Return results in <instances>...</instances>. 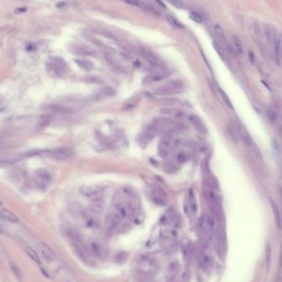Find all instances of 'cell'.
I'll list each match as a JSON object with an SVG mask.
<instances>
[{
	"mask_svg": "<svg viewBox=\"0 0 282 282\" xmlns=\"http://www.w3.org/2000/svg\"><path fill=\"white\" fill-rule=\"evenodd\" d=\"M47 72L54 77H63L69 71V67L67 63L60 57L52 56L50 57L46 64Z\"/></svg>",
	"mask_w": 282,
	"mask_h": 282,
	"instance_id": "cell-1",
	"label": "cell"
},
{
	"mask_svg": "<svg viewBox=\"0 0 282 282\" xmlns=\"http://www.w3.org/2000/svg\"><path fill=\"white\" fill-rule=\"evenodd\" d=\"M184 88V83L182 80L175 79L170 80L167 83L156 88L154 90V93L158 96H170L182 92Z\"/></svg>",
	"mask_w": 282,
	"mask_h": 282,
	"instance_id": "cell-2",
	"label": "cell"
},
{
	"mask_svg": "<svg viewBox=\"0 0 282 282\" xmlns=\"http://www.w3.org/2000/svg\"><path fill=\"white\" fill-rule=\"evenodd\" d=\"M47 157L55 161H66L70 159L74 155V151L70 148L60 147L53 149L46 150L44 152Z\"/></svg>",
	"mask_w": 282,
	"mask_h": 282,
	"instance_id": "cell-3",
	"label": "cell"
},
{
	"mask_svg": "<svg viewBox=\"0 0 282 282\" xmlns=\"http://www.w3.org/2000/svg\"><path fill=\"white\" fill-rule=\"evenodd\" d=\"M137 266L139 271L144 273H151L154 272L157 269V263L154 258L149 255H142L140 256L137 261Z\"/></svg>",
	"mask_w": 282,
	"mask_h": 282,
	"instance_id": "cell-4",
	"label": "cell"
},
{
	"mask_svg": "<svg viewBox=\"0 0 282 282\" xmlns=\"http://www.w3.org/2000/svg\"><path fill=\"white\" fill-rule=\"evenodd\" d=\"M178 141L177 139H173L171 136H167L164 139L161 140L159 146H158V152L160 156L163 158L168 157L171 152L174 149L175 147L177 146Z\"/></svg>",
	"mask_w": 282,
	"mask_h": 282,
	"instance_id": "cell-5",
	"label": "cell"
},
{
	"mask_svg": "<svg viewBox=\"0 0 282 282\" xmlns=\"http://www.w3.org/2000/svg\"><path fill=\"white\" fill-rule=\"evenodd\" d=\"M150 196H151V199L153 200V202L158 205L163 206L168 204V194L162 187H159V186L154 187L151 191Z\"/></svg>",
	"mask_w": 282,
	"mask_h": 282,
	"instance_id": "cell-6",
	"label": "cell"
},
{
	"mask_svg": "<svg viewBox=\"0 0 282 282\" xmlns=\"http://www.w3.org/2000/svg\"><path fill=\"white\" fill-rule=\"evenodd\" d=\"M36 182L40 188L46 189L51 182V175L46 169L40 168L36 172Z\"/></svg>",
	"mask_w": 282,
	"mask_h": 282,
	"instance_id": "cell-7",
	"label": "cell"
},
{
	"mask_svg": "<svg viewBox=\"0 0 282 282\" xmlns=\"http://www.w3.org/2000/svg\"><path fill=\"white\" fill-rule=\"evenodd\" d=\"M37 249L42 257L48 261H53L56 259V256L50 247L44 243H39L37 244Z\"/></svg>",
	"mask_w": 282,
	"mask_h": 282,
	"instance_id": "cell-8",
	"label": "cell"
},
{
	"mask_svg": "<svg viewBox=\"0 0 282 282\" xmlns=\"http://www.w3.org/2000/svg\"><path fill=\"white\" fill-rule=\"evenodd\" d=\"M188 118H189L190 122L192 124L193 126L195 127V129L197 130L198 132L200 133V134H203V135L207 134L208 129L206 127V125H205L203 121L198 116H197V115H191Z\"/></svg>",
	"mask_w": 282,
	"mask_h": 282,
	"instance_id": "cell-9",
	"label": "cell"
},
{
	"mask_svg": "<svg viewBox=\"0 0 282 282\" xmlns=\"http://www.w3.org/2000/svg\"><path fill=\"white\" fill-rule=\"evenodd\" d=\"M141 54H142L144 59L145 60V61L149 64L151 67L154 68H162V64H161L159 60L151 52L145 50H141Z\"/></svg>",
	"mask_w": 282,
	"mask_h": 282,
	"instance_id": "cell-10",
	"label": "cell"
},
{
	"mask_svg": "<svg viewBox=\"0 0 282 282\" xmlns=\"http://www.w3.org/2000/svg\"><path fill=\"white\" fill-rule=\"evenodd\" d=\"M156 134H157V127L154 125H148L141 135L142 141L146 144L149 143L155 137Z\"/></svg>",
	"mask_w": 282,
	"mask_h": 282,
	"instance_id": "cell-11",
	"label": "cell"
},
{
	"mask_svg": "<svg viewBox=\"0 0 282 282\" xmlns=\"http://www.w3.org/2000/svg\"><path fill=\"white\" fill-rule=\"evenodd\" d=\"M68 50L71 53L77 54V55H81V56L93 54V51L86 48V47L82 46H79V45H72L68 47Z\"/></svg>",
	"mask_w": 282,
	"mask_h": 282,
	"instance_id": "cell-12",
	"label": "cell"
},
{
	"mask_svg": "<svg viewBox=\"0 0 282 282\" xmlns=\"http://www.w3.org/2000/svg\"><path fill=\"white\" fill-rule=\"evenodd\" d=\"M168 76V74L167 72L163 71V70H161V71H156L151 74L148 75L145 79H144V82L146 83H150V82H158L161 80H163L166 79Z\"/></svg>",
	"mask_w": 282,
	"mask_h": 282,
	"instance_id": "cell-13",
	"label": "cell"
},
{
	"mask_svg": "<svg viewBox=\"0 0 282 282\" xmlns=\"http://www.w3.org/2000/svg\"><path fill=\"white\" fill-rule=\"evenodd\" d=\"M79 192L82 196L89 197V198H95V197H99V191L94 186H82L79 188Z\"/></svg>",
	"mask_w": 282,
	"mask_h": 282,
	"instance_id": "cell-14",
	"label": "cell"
},
{
	"mask_svg": "<svg viewBox=\"0 0 282 282\" xmlns=\"http://www.w3.org/2000/svg\"><path fill=\"white\" fill-rule=\"evenodd\" d=\"M274 49L276 63L279 66H282V42L279 37H275L274 40Z\"/></svg>",
	"mask_w": 282,
	"mask_h": 282,
	"instance_id": "cell-15",
	"label": "cell"
},
{
	"mask_svg": "<svg viewBox=\"0 0 282 282\" xmlns=\"http://www.w3.org/2000/svg\"><path fill=\"white\" fill-rule=\"evenodd\" d=\"M188 208L190 212L192 214H197L198 211V203L195 196V192L192 189L189 190L188 193Z\"/></svg>",
	"mask_w": 282,
	"mask_h": 282,
	"instance_id": "cell-16",
	"label": "cell"
},
{
	"mask_svg": "<svg viewBox=\"0 0 282 282\" xmlns=\"http://www.w3.org/2000/svg\"><path fill=\"white\" fill-rule=\"evenodd\" d=\"M162 114L175 118H182L184 116V112L177 108H170V107H163L160 109Z\"/></svg>",
	"mask_w": 282,
	"mask_h": 282,
	"instance_id": "cell-17",
	"label": "cell"
},
{
	"mask_svg": "<svg viewBox=\"0 0 282 282\" xmlns=\"http://www.w3.org/2000/svg\"><path fill=\"white\" fill-rule=\"evenodd\" d=\"M0 216L1 218L10 223H18V218L15 214L7 209H2L0 211Z\"/></svg>",
	"mask_w": 282,
	"mask_h": 282,
	"instance_id": "cell-18",
	"label": "cell"
},
{
	"mask_svg": "<svg viewBox=\"0 0 282 282\" xmlns=\"http://www.w3.org/2000/svg\"><path fill=\"white\" fill-rule=\"evenodd\" d=\"M91 211L93 214H100L102 212L103 210V203H102V200L101 199L100 197H95L93 198V200L92 204H91Z\"/></svg>",
	"mask_w": 282,
	"mask_h": 282,
	"instance_id": "cell-19",
	"label": "cell"
},
{
	"mask_svg": "<svg viewBox=\"0 0 282 282\" xmlns=\"http://www.w3.org/2000/svg\"><path fill=\"white\" fill-rule=\"evenodd\" d=\"M74 62L77 64L79 68H81L85 71H91L94 68V65L90 60L80 59V60H75Z\"/></svg>",
	"mask_w": 282,
	"mask_h": 282,
	"instance_id": "cell-20",
	"label": "cell"
},
{
	"mask_svg": "<svg viewBox=\"0 0 282 282\" xmlns=\"http://www.w3.org/2000/svg\"><path fill=\"white\" fill-rule=\"evenodd\" d=\"M174 218H175V213H174L173 210H169L162 216L160 219L161 224L163 225H169L174 220Z\"/></svg>",
	"mask_w": 282,
	"mask_h": 282,
	"instance_id": "cell-21",
	"label": "cell"
},
{
	"mask_svg": "<svg viewBox=\"0 0 282 282\" xmlns=\"http://www.w3.org/2000/svg\"><path fill=\"white\" fill-rule=\"evenodd\" d=\"M49 109L50 111H54L55 113H60V114H69V113L73 112L70 108L64 107V106H60V105H50L49 107Z\"/></svg>",
	"mask_w": 282,
	"mask_h": 282,
	"instance_id": "cell-22",
	"label": "cell"
},
{
	"mask_svg": "<svg viewBox=\"0 0 282 282\" xmlns=\"http://www.w3.org/2000/svg\"><path fill=\"white\" fill-rule=\"evenodd\" d=\"M269 202H270V204H271V206H272V211H273V213H274L275 222H276V224H277V225H278L279 228H281V215H280V212H279L277 205L275 204V200H273L272 198H269Z\"/></svg>",
	"mask_w": 282,
	"mask_h": 282,
	"instance_id": "cell-23",
	"label": "cell"
},
{
	"mask_svg": "<svg viewBox=\"0 0 282 282\" xmlns=\"http://www.w3.org/2000/svg\"><path fill=\"white\" fill-rule=\"evenodd\" d=\"M272 247H271V244H270V243H267V246H266V267H267V272H270V270H271V266H272Z\"/></svg>",
	"mask_w": 282,
	"mask_h": 282,
	"instance_id": "cell-24",
	"label": "cell"
},
{
	"mask_svg": "<svg viewBox=\"0 0 282 282\" xmlns=\"http://www.w3.org/2000/svg\"><path fill=\"white\" fill-rule=\"evenodd\" d=\"M214 219L212 218L210 215L205 216V233H206L208 235H210L211 233L213 232L214 229Z\"/></svg>",
	"mask_w": 282,
	"mask_h": 282,
	"instance_id": "cell-25",
	"label": "cell"
},
{
	"mask_svg": "<svg viewBox=\"0 0 282 282\" xmlns=\"http://www.w3.org/2000/svg\"><path fill=\"white\" fill-rule=\"evenodd\" d=\"M115 93V90L110 87V86H106V87H104L102 88L101 91L99 92V96L100 97H108V96H114Z\"/></svg>",
	"mask_w": 282,
	"mask_h": 282,
	"instance_id": "cell-26",
	"label": "cell"
},
{
	"mask_svg": "<svg viewBox=\"0 0 282 282\" xmlns=\"http://www.w3.org/2000/svg\"><path fill=\"white\" fill-rule=\"evenodd\" d=\"M25 251H26V253H27V255L30 257V258H32V260L35 261L36 263H37V264H39V265L41 263L39 255L37 254V253H36V251L33 250L32 247H25Z\"/></svg>",
	"mask_w": 282,
	"mask_h": 282,
	"instance_id": "cell-27",
	"label": "cell"
},
{
	"mask_svg": "<svg viewBox=\"0 0 282 282\" xmlns=\"http://www.w3.org/2000/svg\"><path fill=\"white\" fill-rule=\"evenodd\" d=\"M264 34L266 38L268 40V42H272V41L274 42L275 36L271 26L267 25V24H266L264 26Z\"/></svg>",
	"mask_w": 282,
	"mask_h": 282,
	"instance_id": "cell-28",
	"label": "cell"
},
{
	"mask_svg": "<svg viewBox=\"0 0 282 282\" xmlns=\"http://www.w3.org/2000/svg\"><path fill=\"white\" fill-rule=\"evenodd\" d=\"M177 161L180 163H186L187 161L189 160L190 158V154L186 152V151H180L179 153H177Z\"/></svg>",
	"mask_w": 282,
	"mask_h": 282,
	"instance_id": "cell-29",
	"label": "cell"
},
{
	"mask_svg": "<svg viewBox=\"0 0 282 282\" xmlns=\"http://www.w3.org/2000/svg\"><path fill=\"white\" fill-rule=\"evenodd\" d=\"M233 44H234V46H235L237 52L240 54H243L244 50H243V43L241 41V40L237 36H233Z\"/></svg>",
	"mask_w": 282,
	"mask_h": 282,
	"instance_id": "cell-30",
	"label": "cell"
},
{
	"mask_svg": "<svg viewBox=\"0 0 282 282\" xmlns=\"http://www.w3.org/2000/svg\"><path fill=\"white\" fill-rule=\"evenodd\" d=\"M219 94H220V96H221L222 99H223V101H224V102L225 103V105L229 107V108H230V109H233V106L232 102H231V101H230V99H229V97L228 96V95L225 93V92H224V91H223L222 89H220V88L219 89Z\"/></svg>",
	"mask_w": 282,
	"mask_h": 282,
	"instance_id": "cell-31",
	"label": "cell"
},
{
	"mask_svg": "<svg viewBox=\"0 0 282 282\" xmlns=\"http://www.w3.org/2000/svg\"><path fill=\"white\" fill-rule=\"evenodd\" d=\"M197 229L199 233L201 234L205 233V216H201L197 222Z\"/></svg>",
	"mask_w": 282,
	"mask_h": 282,
	"instance_id": "cell-32",
	"label": "cell"
},
{
	"mask_svg": "<svg viewBox=\"0 0 282 282\" xmlns=\"http://www.w3.org/2000/svg\"><path fill=\"white\" fill-rule=\"evenodd\" d=\"M214 33L216 34V36H218L219 39L225 40V31H224V29H223V27H222L221 26L219 25V24L214 25Z\"/></svg>",
	"mask_w": 282,
	"mask_h": 282,
	"instance_id": "cell-33",
	"label": "cell"
},
{
	"mask_svg": "<svg viewBox=\"0 0 282 282\" xmlns=\"http://www.w3.org/2000/svg\"><path fill=\"white\" fill-rule=\"evenodd\" d=\"M124 1H125L127 4H132V5H134V6L145 7V8H147V9L150 10L149 7H148V5H147V4L144 2L143 0H124Z\"/></svg>",
	"mask_w": 282,
	"mask_h": 282,
	"instance_id": "cell-34",
	"label": "cell"
},
{
	"mask_svg": "<svg viewBox=\"0 0 282 282\" xmlns=\"http://www.w3.org/2000/svg\"><path fill=\"white\" fill-rule=\"evenodd\" d=\"M166 18H167V21H168L172 26H173V27H177V28H182V27H183L182 24H181L174 17H172V15H167V16H166Z\"/></svg>",
	"mask_w": 282,
	"mask_h": 282,
	"instance_id": "cell-35",
	"label": "cell"
},
{
	"mask_svg": "<svg viewBox=\"0 0 282 282\" xmlns=\"http://www.w3.org/2000/svg\"><path fill=\"white\" fill-rule=\"evenodd\" d=\"M267 116L268 120L270 121L275 122L277 118H278V115L276 113V111H274L272 108H268L267 111Z\"/></svg>",
	"mask_w": 282,
	"mask_h": 282,
	"instance_id": "cell-36",
	"label": "cell"
},
{
	"mask_svg": "<svg viewBox=\"0 0 282 282\" xmlns=\"http://www.w3.org/2000/svg\"><path fill=\"white\" fill-rule=\"evenodd\" d=\"M213 46H214V50H216V52L218 53L219 56L221 58V60H225V52H224V50H223V48H222V47L219 46V44L216 42V41H214V42H213Z\"/></svg>",
	"mask_w": 282,
	"mask_h": 282,
	"instance_id": "cell-37",
	"label": "cell"
},
{
	"mask_svg": "<svg viewBox=\"0 0 282 282\" xmlns=\"http://www.w3.org/2000/svg\"><path fill=\"white\" fill-rule=\"evenodd\" d=\"M189 17L191 20H193V21H195V22H197V23H201V22L203 21L202 16H201L200 13H197V12H191L189 14Z\"/></svg>",
	"mask_w": 282,
	"mask_h": 282,
	"instance_id": "cell-38",
	"label": "cell"
},
{
	"mask_svg": "<svg viewBox=\"0 0 282 282\" xmlns=\"http://www.w3.org/2000/svg\"><path fill=\"white\" fill-rule=\"evenodd\" d=\"M90 247H91V250L93 252V253L96 257H100L101 254H102V250H101V247L98 245V243L93 242V243H91Z\"/></svg>",
	"mask_w": 282,
	"mask_h": 282,
	"instance_id": "cell-39",
	"label": "cell"
},
{
	"mask_svg": "<svg viewBox=\"0 0 282 282\" xmlns=\"http://www.w3.org/2000/svg\"><path fill=\"white\" fill-rule=\"evenodd\" d=\"M272 147H273V150L275 154H278V155H281L282 154L281 145L280 144V143L276 139H272Z\"/></svg>",
	"mask_w": 282,
	"mask_h": 282,
	"instance_id": "cell-40",
	"label": "cell"
},
{
	"mask_svg": "<svg viewBox=\"0 0 282 282\" xmlns=\"http://www.w3.org/2000/svg\"><path fill=\"white\" fill-rule=\"evenodd\" d=\"M10 267H11V269H12V272H13V274L15 275V276H16L18 280H21V271H20V269L18 268V266L15 264V263H13V262H11Z\"/></svg>",
	"mask_w": 282,
	"mask_h": 282,
	"instance_id": "cell-41",
	"label": "cell"
},
{
	"mask_svg": "<svg viewBox=\"0 0 282 282\" xmlns=\"http://www.w3.org/2000/svg\"><path fill=\"white\" fill-rule=\"evenodd\" d=\"M168 2L178 9H183L185 7V4L182 0H168Z\"/></svg>",
	"mask_w": 282,
	"mask_h": 282,
	"instance_id": "cell-42",
	"label": "cell"
},
{
	"mask_svg": "<svg viewBox=\"0 0 282 282\" xmlns=\"http://www.w3.org/2000/svg\"><path fill=\"white\" fill-rule=\"evenodd\" d=\"M177 270H178V265H177V263L172 262V263L169 266V267H168V273H170L171 275H173V274H175L176 272H177Z\"/></svg>",
	"mask_w": 282,
	"mask_h": 282,
	"instance_id": "cell-43",
	"label": "cell"
},
{
	"mask_svg": "<svg viewBox=\"0 0 282 282\" xmlns=\"http://www.w3.org/2000/svg\"><path fill=\"white\" fill-rule=\"evenodd\" d=\"M163 168H164V170L167 172H175V166L173 164H171L170 163H166L164 165H163Z\"/></svg>",
	"mask_w": 282,
	"mask_h": 282,
	"instance_id": "cell-44",
	"label": "cell"
},
{
	"mask_svg": "<svg viewBox=\"0 0 282 282\" xmlns=\"http://www.w3.org/2000/svg\"><path fill=\"white\" fill-rule=\"evenodd\" d=\"M253 30H254V32H255V34H256L257 36H261V35H262V33H261V29L257 22H254Z\"/></svg>",
	"mask_w": 282,
	"mask_h": 282,
	"instance_id": "cell-45",
	"label": "cell"
},
{
	"mask_svg": "<svg viewBox=\"0 0 282 282\" xmlns=\"http://www.w3.org/2000/svg\"><path fill=\"white\" fill-rule=\"evenodd\" d=\"M211 258L210 256H208V255H205L203 258V261H202V264H203L204 267H208L210 263H211Z\"/></svg>",
	"mask_w": 282,
	"mask_h": 282,
	"instance_id": "cell-46",
	"label": "cell"
},
{
	"mask_svg": "<svg viewBox=\"0 0 282 282\" xmlns=\"http://www.w3.org/2000/svg\"><path fill=\"white\" fill-rule=\"evenodd\" d=\"M50 123V119H48V118H44L42 121H40V128H44V127H46L48 125V124Z\"/></svg>",
	"mask_w": 282,
	"mask_h": 282,
	"instance_id": "cell-47",
	"label": "cell"
},
{
	"mask_svg": "<svg viewBox=\"0 0 282 282\" xmlns=\"http://www.w3.org/2000/svg\"><path fill=\"white\" fill-rule=\"evenodd\" d=\"M26 11H27L26 7H21L16 10V13H26Z\"/></svg>",
	"mask_w": 282,
	"mask_h": 282,
	"instance_id": "cell-48",
	"label": "cell"
},
{
	"mask_svg": "<svg viewBox=\"0 0 282 282\" xmlns=\"http://www.w3.org/2000/svg\"><path fill=\"white\" fill-rule=\"evenodd\" d=\"M248 55H249V60H250V61H251V63H253V64L254 63V54H253V52H252V51H249V53H248Z\"/></svg>",
	"mask_w": 282,
	"mask_h": 282,
	"instance_id": "cell-49",
	"label": "cell"
},
{
	"mask_svg": "<svg viewBox=\"0 0 282 282\" xmlns=\"http://www.w3.org/2000/svg\"><path fill=\"white\" fill-rule=\"evenodd\" d=\"M34 49H35V46H34V45H32V44L28 45L27 47V50H33Z\"/></svg>",
	"mask_w": 282,
	"mask_h": 282,
	"instance_id": "cell-50",
	"label": "cell"
},
{
	"mask_svg": "<svg viewBox=\"0 0 282 282\" xmlns=\"http://www.w3.org/2000/svg\"><path fill=\"white\" fill-rule=\"evenodd\" d=\"M156 2H157L158 4H159V5H160L161 7H163V8H166V6H165V4H163V3L162 1H160V0H156Z\"/></svg>",
	"mask_w": 282,
	"mask_h": 282,
	"instance_id": "cell-51",
	"label": "cell"
},
{
	"mask_svg": "<svg viewBox=\"0 0 282 282\" xmlns=\"http://www.w3.org/2000/svg\"><path fill=\"white\" fill-rule=\"evenodd\" d=\"M281 265L282 266V253H281Z\"/></svg>",
	"mask_w": 282,
	"mask_h": 282,
	"instance_id": "cell-52",
	"label": "cell"
},
{
	"mask_svg": "<svg viewBox=\"0 0 282 282\" xmlns=\"http://www.w3.org/2000/svg\"><path fill=\"white\" fill-rule=\"evenodd\" d=\"M18 1H21V2H26V1H30V0H18Z\"/></svg>",
	"mask_w": 282,
	"mask_h": 282,
	"instance_id": "cell-53",
	"label": "cell"
}]
</instances>
